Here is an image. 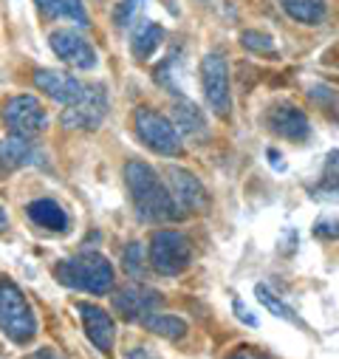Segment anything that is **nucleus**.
<instances>
[{
  "label": "nucleus",
  "instance_id": "nucleus-1",
  "mask_svg": "<svg viewBox=\"0 0 339 359\" xmlns=\"http://www.w3.org/2000/svg\"><path fill=\"white\" fill-rule=\"evenodd\" d=\"M125 184L133 201V210L141 221L150 224H167V221H179L184 210L176 204L173 193H170L164 178L144 161H127L125 164Z\"/></svg>",
  "mask_w": 339,
  "mask_h": 359
},
{
  "label": "nucleus",
  "instance_id": "nucleus-2",
  "mask_svg": "<svg viewBox=\"0 0 339 359\" xmlns=\"http://www.w3.org/2000/svg\"><path fill=\"white\" fill-rule=\"evenodd\" d=\"M54 278L76 292H88V294H108L113 289V266L105 255L85 249L76 252L54 266Z\"/></svg>",
  "mask_w": 339,
  "mask_h": 359
},
{
  "label": "nucleus",
  "instance_id": "nucleus-3",
  "mask_svg": "<svg viewBox=\"0 0 339 359\" xmlns=\"http://www.w3.org/2000/svg\"><path fill=\"white\" fill-rule=\"evenodd\" d=\"M0 328L15 345H26L37 334V317L12 278H0Z\"/></svg>",
  "mask_w": 339,
  "mask_h": 359
},
{
  "label": "nucleus",
  "instance_id": "nucleus-4",
  "mask_svg": "<svg viewBox=\"0 0 339 359\" xmlns=\"http://www.w3.org/2000/svg\"><path fill=\"white\" fill-rule=\"evenodd\" d=\"M147 255H150V269L155 275L176 278L181 272H187V266L193 260V243L179 229H158L150 238Z\"/></svg>",
  "mask_w": 339,
  "mask_h": 359
},
{
  "label": "nucleus",
  "instance_id": "nucleus-5",
  "mask_svg": "<svg viewBox=\"0 0 339 359\" xmlns=\"http://www.w3.org/2000/svg\"><path fill=\"white\" fill-rule=\"evenodd\" d=\"M133 128H136V136L141 139V144H147L153 153H161V156L181 153V133H179L176 122H170L167 116H161L150 108H139L133 116Z\"/></svg>",
  "mask_w": 339,
  "mask_h": 359
},
{
  "label": "nucleus",
  "instance_id": "nucleus-6",
  "mask_svg": "<svg viewBox=\"0 0 339 359\" xmlns=\"http://www.w3.org/2000/svg\"><path fill=\"white\" fill-rule=\"evenodd\" d=\"M108 116V91L105 85L94 82L85 85V97L74 105H68L60 116L62 128L68 130H97Z\"/></svg>",
  "mask_w": 339,
  "mask_h": 359
},
{
  "label": "nucleus",
  "instance_id": "nucleus-7",
  "mask_svg": "<svg viewBox=\"0 0 339 359\" xmlns=\"http://www.w3.org/2000/svg\"><path fill=\"white\" fill-rule=\"evenodd\" d=\"M201 88H204V100L209 111L226 119L232 111V94H229V68L223 54L212 51L201 60Z\"/></svg>",
  "mask_w": 339,
  "mask_h": 359
},
{
  "label": "nucleus",
  "instance_id": "nucleus-8",
  "mask_svg": "<svg viewBox=\"0 0 339 359\" xmlns=\"http://www.w3.org/2000/svg\"><path fill=\"white\" fill-rule=\"evenodd\" d=\"M4 122L12 133L18 136H40L46 133L48 128V114H46V105L34 97H12L6 105H4Z\"/></svg>",
  "mask_w": 339,
  "mask_h": 359
},
{
  "label": "nucleus",
  "instance_id": "nucleus-9",
  "mask_svg": "<svg viewBox=\"0 0 339 359\" xmlns=\"http://www.w3.org/2000/svg\"><path fill=\"white\" fill-rule=\"evenodd\" d=\"M164 182L170 187V193H173L176 204L184 210V212H204L207 204H209V196L204 190V184L198 182V178L184 170V167H164Z\"/></svg>",
  "mask_w": 339,
  "mask_h": 359
},
{
  "label": "nucleus",
  "instance_id": "nucleus-10",
  "mask_svg": "<svg viewBox=\"0 0 339 359\" xmlns=\"http://www.w3.org/2000/svg\"><path fill=\"white\" fill-rule=\"evenodd\" d=\"M51 43V51L71 68H82V71H88L97 65V54L91 48V43L85 40L79 32H71V29H57L51 32L48 37Z\"/></svg>",
  "mask_w": 339,
  "mask_h": 359
},
{
  "label": "nucleus",
  "instance_id": "nucleus-11",
  "mask_svg": "<svg viewBox=\"0 0 339 359\" xmlns=\"http://www.w3.org/2000/svg\"><path fill=\"white\" fill-rule=\"evenodd\" d=\"M76 314L82 317V328H85V337L91 339V345L99 348L102 353H111L116 342L113 317L102 306H94V303H76Z\"/></svg>",
  "mask_w": 339,
  "mask_h": 359
},
{
  "label": "nucleus",
  "instance_id": "nucleus-12",
  "mask_svg": "<svg viewBox=\"0 0 339 359\" xmlns=\"http://www.w3.org/2000/svg\"><path fill=\"white\" fill-rule=\"evenodd\" d=\"M34 85L40 88L46 97H51L54 102H60L65 108L74 105V102H79L85 97V85L76 76H71L65 71H54V68L34 71Z\"/></svg>",
  "mask_w": 339,
  "mask_h": 359
},
{
  "label": "nucleus",
  "instance_id": "nucleus-13",
  "mask_svg": "<svg viewBox=\"0 0 339 359\" xmlns=\"http://www.w3.org/2000/svg\"><path fill=\"white\" fill-rule=\"evenodd\" d=\"M161 306V294L155 289H147V286H127V289H119L113 294V309L127 320V323H141L147 314H153L155 309Z\"/></svg>",
  "mask_w": 339,
  "mask_h": 359
},
{
  "label": "nucleus",
  "instance_id": "nucleus-14",
  "mask_svg": "<svg viewBox=\"0 0 339 359\" xmlns=\"http://www.w3.org/2000/svg\"><path fill=\"white\" fill-rule=\"evenodd\" d=\"M32 164H46V153L37 147L34 139L12 133L0 142V170L4 172H15V170L32 167Z\"/></svg>",
  "mask_w": 339,
  "mask_h": 359
},
{
  "label": "nucleus",
  "instance_id": "nucleus-15",
  "mask_svg": "<svg viewBox=\"0 0 339 359\" xmlns=\"http://www.w3.org/2000/svg\"><path fill=\"white\" fill-rule=\"evenodd\" d=\"M269 128H272L277 136H286V139H291V142H303V139H308V133H311L308 116H305L297 105H291V102H280V105L272 108V114H269Z\"/></svg>",
  "mask_w": 339,
  "mask_h": 359
},
{
  "label": "nucleus",
  "instance_id": "nucleus-16",
  "mask_svg": "<svg viewBox=\"0 0 339 359\" xmlns=\"http://www.w3.org/2000/svg\"><path fill=\"white\" fill-rule=\"evenodd\" d=\"M26 215L37 224V226H43V229H48V232H68V212L57 204V201H51V198H37V201H32L29 207H26Z\"/></svg>",
  "mask_w": 339,
  "mask_h": 359
},
{
  "label": "nucleus",
  "instance_id": "nucleus-17",
  "mask_svg": "<svg viewBox=\"0 0 339 359\" xmlns=\"http://www.w3.org/2000/svg\"><path fill=\"white\" fill-rule=\"evenodd\" d=\"M161 43H164V29L153 20H139V26L130 34V48L136 60H150Z\"/></svg>",
  "mask_w": 339,
  "mask_h": 359
},
{
  "label": "nucleus",
  "instance_id": "nucleus-18",
  "mask_svg": "<svg viewBox=\"0 0 339 359\" xmlns=\"http://www.w3.org/2000/svg\"><path fill=\"white\" fill-rule=\"evenodd\" d=\"M40 12L54 20H74L79 26H88V12H85L82 0H34Z\"/></svg>",
  "mask_w": 339,
  "mask_h": 359
},
{
  "label": "nucleus",
  "instance_id": "nucleus-19",
  "mask_svg": "<svg viewBox=\"0 0 339 359\" xmlns=\"http://www.w3.org/2000/svg\"><path fill=\"white\" fill-rule=\"evenodd\" d=\"M280 6L286 9L291 20L305 23V26H319L328 15L325 0H280Z\"/></svg>",
  "mask_w": 339,
  "mask_h": 359
},
{
  "label": "nucleus",
  "instance_id": "nucleus-20",
  "mask_svg": "<svg viewBox=\"0 0 339 359\" xmlns=\"http://www.w3.org/2000/svg\"><path fill=\"white\" fill-rule=\"evenodd\" d=\"M173 122H176V128H179L181 133H187V136H198V133L207 130L204 114L198 111V105H193V102L184 100V97H179V102L173 105Z\"/></svg>",
  "mask_w": 339,
  "mask_h": 359
},
{
  "label": "nucleus",
  "instance_id": "nucleus-21",
  "mask_svg": "<svg viewBox=\"0 0 339 359\" xmlns=\"http://www.w3.org/2000/svg\"><path fill=\"white\" fill-rule=\"evenodd\" d=\"M141 325L150 331V334H158V337H167V339H184L187 334V323L176 314H147L141 320Z\"/></svg>",
  "mask_w": 339,
  "mask_h": 359
},
{
  "label": "nucleus",
  "instance_id": "nucleus-22",
  "mask_svg": "<svg viewBox=\"0 0 339 359\" xmlns=\"http://www.w3.org/2000/svg\"><path fill=\"white\" fill-rule=\"evenodd\" d=\"M254 297H258L261 300V306L266 309V311H272L275 317H280V320H286V323H291V325H303L300 323V317L294 314V309H289L269 286H263V283H258V286H254Z\"/></svg>",
  "mask_w": 339,
  "mask_h": 359
},
{
  "label": "nucleus",
  "instance_id": "nucleus-23",
  "mask_svg": "<svg viewBox=\"0 0 339 359\" xmlns=\"http://www.w3.org/2000/svg\"><path fill=\"white\" fill-rule=\"evenodd\" d=\"M122 266H125V272H127L130 278L141 280V278L147 275V249H144L139 241L127 243V249L122 252Z\"/></svg>",
  "mask_w": 339,
  "mask_h": 359
},
{
  "label": "nucleus",
  "instance_id": "nucleus-24",
  "mask_svg": "<svg viewBox=\"0 0 339 359\" xmlns=\"http://www.w3.org/2000/svg\"><path fill=\"white\" fill-rule=\"evenodd\" d=\"M147 0H122V4L113 9V23L116 29H130L139 23V15L144 9Z\"/></svg>",
  "mask_w": 339,
  "mask_h": 359
},
{
  "label": "nucleus",
  "instance_id": "nucleus-25",
  "mask_svg": "<svg viewBox=\"0 0 339 359\" xmlns=\"http://www.w3.org/2000/svg\"><path fill=\"white\" fill-rule=\"evenodd\" d=\"M240 43H243L249 51H258V54H269V57H275V54H277L275 40H272L269 34H261V32H243Z\"/></svg>",
  "mask_w": 339,
  "mask_h": 359
},
{
  "label": "nucleus",
  "instance_id": "nucleus-26",
  "mask_svg": "<svg viewBox=\"0 0 339 359\" xmlns=\"http://www.w3.org/2000/svg\"><path fill=\"white\" fill-rule=\"evenodd\" d=\"M311 196L317 201H339V178H336V182H325L322 187L311 190Z\"/></svg>",
  "mask_w": 339,
  "mask_h": 359
},
{
  "label": "nucleus",
  "instance_id": "nucleus-27",
  "mask_svg": "<svg viewBox=\"0 0 339 359\" xmlns=\"http://www.w3.org/2000/svg\"><path fill=\"white\" fill-rule=\"evenodd\" d=\"M314 235L317 238H336L339 235V221L336 218H319L317 226H314Z\"/></svg>",
  "mask_w": 339,
  "mask_h": 359
},
{
  "label": "nucleus",
  "instance_id": "nucleus-28",
  "mask_svg": "<svg viewBox=\"0 0 339 359\" xmlns=\"http://www.w3.org/2000/svg\"><path fill=\"white\" fill-rule=\"evenodd\" d=\"M232 309H235V314L240 317V323H243V325H249V328H258V325H261V323H258V317H254V314H251L240 300H235V303H232Z\"/></svg>",
  "mask_w": 339,
  "mask_h": 359
},
{
  "label": "nucleus",
  "instance_id": "nucleus-29",
  "mask_svg": "<svg viewBox=\"0 0 339 359\" xmlns=\"http://www.w3.org/2000/svg\"><path fill=\"white\" fill-rule=\"evenodd\" d=\"M266 156H269V164H272L277 172H280V170H286V161H280V153H277V150H272V147H269V150H266Z\"/></svg>",
  "mask_w": 339,
  "mask_h": 359
},
{
  "label": "nucleus",
  "instance_id": "nucleus-30",
  "mask_svg": "<svg viewBox=\"0 0 339 359\" xmlns=\"http://www.w3.org/2000/svg\"><path fill=\"white\" fill-rule=\"evenodd\" d=\"M26 359H62V356H57L51 348H43V351H34V353L26 356Z\"/></svg>",
  "mask_w": 339,
  "mask_h": 359
},
{
  "label": "nucleus",
  "instance_id": "nucleus-31",
  "mask_svg": "<svg viewBox=\"0 0 339 359\" xmlns=\"http://www.w3.org/2000/svg\"><path fill=\"white\" fill-rule=\"evenodd\" d=\"M229 359H269V356H261V353H254V351H235Z\"/></svg>",
  "mask_w": 339,
  "mask_h": 359
},
{
  "label": "nucleus",
  "instance_id": "nucleus-32",
  "mask_svg": "<svg viewBox=\"0 0 339 359\" xmlns=\"http://www.w3.org/2000/svg\"><path fill=\"white\" fill-rule=\"evenodd\" d=\"M325 164L333 167V170H339V150H331V153L325 156Z\"/></svg>",
  "mask_w": 339,
  "mask_h": 359
},
{
  "label": "nucleus",
  "instance_id": "nucleus-33",
  "mask_svg": "<svg viewBox=\"0 0 339 359\" xmlns=\"http://www.w3.org/2000/svg\"><path fill=\"white\" fill-rule=\"evenodd\" d=\"M6 226H9V218H6L4 207H0V235H4V232H6Z\"/></svg>",
  "mask_w": 339,
  "mask_h": 359
}]
</instances>
